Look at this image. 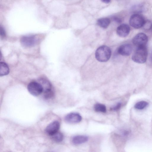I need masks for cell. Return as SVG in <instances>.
Listing matches in <instances>:
<instances>
[{"instance_id": "52a82bcc", "label": "cell", "mask_w": 152, "mask_h": 152, "mask_svg": "<svg viewBox=\"0 0 152 152\" xmlns=\"http://www.w3.org/2000/svg\"><path fill=\"white\" fill-rule=\"evenodd\" d=\"M60 124L58 121H54L46 127L45 132L49 135L51 136L58 131Z\"/></svg>"}, {"instance_id": "ffe728a7", "label": "cell", "mask_w": 152, "mask_h": 152, "mask_svg": "<svg viewBox=\"0 0 152 152\" xmlns=\"http://www.w3.org/2000/svg\"><path fill=\"white\" fill-rule=\"evenodd\" d=\"M121 103H118L115 106L111 108V110L114 111L117 110L121 108Z\"/></svg>"}, {"instance_id": "e0dca14e", "label": "cell", "mask_w": 152, "mask_h": 152, "mask_svg": "<svg viewBox=\"0 0 152 152\" xmlns=\"http://www.w3.org/2000/svg\"><path fill=\"white\" fill-rule=\"evenodd\" d=\"M148 104L147 102L142 101L137 103L134 105V107L138 110H142L145 108Z\"/></svg>"}, {"instance_id": "5bb4252c", "label": "cell", "mask_w": 152, "mask_h": 152, "mask_svg": "<svg viewBox=\"0 0 152 152\" xmlns=\"http://www.w3.org/2000/svg\"><path fill=\"white\" fill-rule=\"evenodd\" d=\"M9 72V69L7 65L5 63H0V75L1 76L7 75Z\"/></svg>"}, {"instance_id": "3957f363", "label": "cell", "mask_w": 152, "mask_h": 152, "mask_svg": "<svg viewBox=\"0 0 152 152\" xmlns=\"http://www.w3.org/2000/svg\"><path fill=\"white\" fill-rule=\"evenodd\" d=\"M145 20L144 17L141 15L136 13L133 15L129 20L130 25L135 28L138 29L143 26Z\"/></svg>"}, {"instance_id": "ba28073f", "label": "cell", "mask_w": 152, "mask_h": 152, "mask_svg": "<svg viewBox=\"0 0 152 152\" xmlns=\"http://www.w3.org/2000/svg\"><path fill=\"white\" fill-rule=\"evenodd\" d=\"M81 116L78 113H70L67 115L65 117V121L68 123H76L80 122L82 120Z\"/></svg>"}, {"instance_id": "9c48e42d", "label": "cell", "mask_w": 152, "mask_h": 152, "mask_svg": "<svg viewBox=\"0 0 152 152\" xmlns=\"http://www.w3.org/2000/svg\"><path fill=\"white\" fill-rule=\"evenodd\" d=\"M132 48L129 44H125L120 46L118 48V52L120 54L125 56H129L132 52Z\"/></svg>"}, {"instance_id": "8fae6325", "label": "cell", "mask_w": 152, "mask_h": 152, "mask_svg": "<svg viewBox=\"0 0 152 152\" xmlns=\"http://www.w3.org/2000/svg\"><path fill=\"white\" fill-rule=\"evenodd\" d=\"M88 140V137L86 136L79 135L74 136L72 142L75 145H79L85 143Z\"/></svg>"}, {"instance_id": "30bf717a", "label": "cell", "mask_w": 152, "mask_h": 152, "mask_svg": "<svg viewBox=\"0 0 152 152\" xmlns=\"http://www.w3.org/2000/svg\"><path fill=\"white\" fill-rule=\"evenodd\" d=\"M130 28L127 24H123L119 26L117 28L116 32L120 37H125L129 34Z\"/></svg>"}, {"instance_id": "4fadbf2b", "label": "cell", "mask_w": 152, "mask_h": 152, "mask_svg": "<svg viewBox=\"0 0 152 152\" xmlns=\"http://www.w3.org/2000/svg\"><path fill=\"white\" fill-rule=\"evenodd\" d=\"M110 21L108 18H102L98 19L97 21V24L100 27L106 28L110 24Z\"/></svg>"}, {"instance_id": "7c38bea8", "label": "cell", "mask_w": 152, "mask_h": 152, "mask_svg": "<svg viewBox=\"0 0 152 152\" xmlns=\"http://www.w3.org/2000/svg\"><path fill=\"white\" fill-rule=\"evenodd\" d=\"M39 82L41 84L42 86L43 92L52 89V86L51 83L47 79L42 78L39 80Z\"/></svg>"}, {"instance_id": "d4e9b609", "label": "cell", "mask_w": 152, "mask_h": 152, "mask_svg": "<svg viewBox=\"0 0 152 152\" xmlns=\"http://www.w3.org/2000/svg\"><path fill=\"white\" fill-rule=\"evenodd\" d=\"M151 27H152V24L151 25Z\"/></svg>"}, {"instance_id": "7a4b0ae2", "label": "cell", "mask_w": 152, "mask_h": 152, "mask_svg": "<svg viewBox=\"0 0 152 152\" xmlns=\"http://www.w3.org/2000/svg\"><path fill=\"white\" fill-rule=\"evenodd\" d=\"M111 55V51L110 48L105 45L99 47L96 50L95 57L96 59L101 62L108 61Z\"/></svg>"}, {"instance_id": "d6986e66", "label": "cell", "mask_w": 152, "mask_h": 152, "mask_svg": "<svg viewBox=\"0 0 152 152\" xmlns=\"http://www.w3.org/2000/svg\"><path fill=\"white\" fill-rule=\"evenodd\" d=\"M142 7L140 5H138L135 6V7H134L133 10L134 11V12L137 13L139 12H140L142 10ZM136 14V13H135Z\"/></svg>"}, {"instance_id": "5b68a950", "label": "cell", "mask_w": 152, "mask_h": 152, "mask_svg": "<svg viewBox=\"0 0 152 152\" xmlns=\"http://www.w3.org/2000/svg\"><path fill=\"white\" fill-rule=\"evenodd\" d=\"M147 36L142 33L137 34L133 39V44L137 47L146 46L148 42Z\"/></svg>"}, {"instance_id": "8992f818", "label": "cell", "mask_w": 152, "mask_h": 152, "mask_svg": "<svg viewBox=\"0 0 152 152\" xmlns=\"http://www.w3.org/2000/svg\"><path fill=\"white\" fill-rule=\"evenodd\" d=\"M37 39L34 35H26L20 39L22 45L25 47H31L34 46L37 42Z\"/></svg>"}, {"instance_id": "9a60e30c", "label": "cell", "mask_w": 152, "mask_h": 152, "mask_svg": "<svg viewBox=\"0 0 152 152\" xmlns=\"http://www.w3.org/2000/svg\"><path fill=\"white\" fill-rule=\"evenodd\" d=\"M51 136L52 140L57 142H61L64 138V136L62 133L58 131Z\"/></svg>"}, {"instance_id": "277c9868", "label": "cell", "mask_w": 152, "mask_h": 152, "mask_svg": "<svg viewBox=\"0 0 152 152\" xmlns=\"http://www.w3.org/2000/svg\"><path fill=\"white\" fill-rule=\"evenodd\" d=\"M29 93L34 96H37L43 92V88L41 84L39 82L32 81L27 86Z\"/></svg>"}, {"instance_id": "7402d4cb", "label": "cell", "mask_w": 152, "mask_h": 152, "mask_svg": "<svg viewBox=\"0 0 152 152\" xmlns=\"http://www.w3.org/2000/svg\"><path fill=\"white\" fill-rule=\"evenodd\" d=\"M113 19L117 23H120L121 22V20L118 18L114 17Z\"/></svg>"}, {"instance_id": "2e32d148", "label": "cell", "mask_w": 152, "mask_h": 152, "mask_svg": "<svg viewBox=\"0 0 152 152\" xmlns=\"http://www.w3.org/2000/svg\"><path fill=\"white\" fill-rule=\"evenodd\" d=\"M95 110L97 112L105 113L106 111V106L104 104L100 103H96L94 106Z\"/></svg>"}, {"instance_id": "603a6c76", "label": "cell", "mask_w": 152, "mask_h": 152, "mask_svg": "<svg viewBox=\"0 0 152 152\" xmlns=\"http://www.w3.org/2000/svg\"><path fill=\"white\" fill-rule=\"evenodd\" d=\"M103 2L106 3V4H108L109 3L111 0H101Z\"/></svg>"}, {"instance_id": "6da1fadb", "label": "cell", "mask_w": 152, "mask_h": 152, "mask_svg": "<svg viewBox=\"0 0 152 152\" xmlns=\"http://www.w3.org/2000/svg\"><path fill=\"white\" fill-rule=\"evenodd\" d=\"M148 56L146 46L137 47L132 56V59L134 62L142 64L145 62Z\"/></svg>"}, {"instance_id": "cb8c5ba5", "label": "cell", "mask_w": 152, "mask_h": 152, "mask_svg": "<svg viewBox=\"0 0 152 152\" xmlns=\"http://www.w3.org/2000/svg\"><path fill=\"white\" fill-rule=\"evenodd\" d=\"M151 60L152 61V53L151 54Z\"/></svg>"}, {"instance_id": "44dd1931", "label": "cell", "mask_w": 152, "mask_h": 152, "mask_svg": "<svg viewBox=\"0 0 152 152\" xmlns=\"http://www.w3.org/2000/svg\"><path fill=\"white\" fill-rule=\"evenodd\" d=\"M1 36L2 37H4L5 36V32L4 28L1 27H0Z\"/></svg>"}, {"instance_id": "ac0fdd59", "label": "cell", "mask_w": 152, "mask_h": 152, "mask_svg": "<svg viewBox=\"0 0 152 152\" xmlns=\"http://www.w3.org/2000/svg\"><path fill=\"white\" fill-rule=\"evenodd\" d=\"M43 93L44 97L46 99H51L54 95V93L52 89L46 91Z\"/></svg>"}]
</instances>
